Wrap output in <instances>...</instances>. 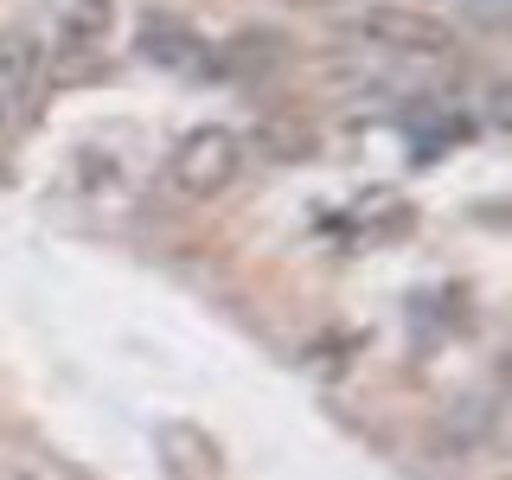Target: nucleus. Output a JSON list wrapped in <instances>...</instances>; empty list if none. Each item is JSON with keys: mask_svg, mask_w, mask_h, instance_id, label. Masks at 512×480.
Wrapping results in <instances>:
<instances>
[{"mask_svg": "<svg viewBox=\"0 0 512 480\" xmlns=\"http://www.w3.org/2000/svg\"><path fill=\"white\" fill-rule=\"evenodd\" d=\"M244 173V135H231V128H218V122H205V128H192V135L180 141V148L167 154V180L180 199H218L224 186Z\"/></svg>", "mask_w": 512, "mask_h": 480, "instance_id": "nucleus-1", "label": "nucleus"}, {"mask_svg": "<svg viewBox=\"0 0 512 480\" xmlns=\"http://www.w3.org/2000/svg\"><path fill=\"white\" fill-rule=\"evenodd\" d=\"M365 45H378V52L391 58H448L455 52V26L442 20V13H423L410 7V0H378V7H365L359 20H352Z\"/></svg>", "mask_w": 512, "mask_h": 480, "instance_id": "nucleus-2", "label": "nucleus"}, {"mask_svg": "<svg viewBox=\"0 0 512 480\" xmlns=\"http://www.w3.org/2000/svg\"><path fill=\"white\" fill-rule=\"evenodd\" d=\"M109 32H116V0H64L52 39L64 58H96Z\"/></svg>", "mask_w": 512, "mask_h": 480, "instance_id": "nucleus-3", "label": "nucleus"}, {"mask_svg": "<svg viewBox=\"0 0 512 480\" xmlns=\"http://www.w3.org/2000/svg\"><path fill=\"white\" fill-rule=\"evenodd\" d=\"M135 52L148 58V64H167V71H186V64H199L205 58V45H199V32L192 26H180V20H141V32H135Z\"/></svg>", "mask_w": 512, "mask_h": 480, "instance_id": "nucleus-4", "label": "nucleus"}, {"mask_svg": "<svg viewBox=\"0 0 512 480\" xmlns=\"http://www.w3.org/2000/svg\"><path fill=\"white\" fill-rule=\"evenodd\" d=\"M250 148L269 154V160H314L320 135H314L301 116H263V122L250 128Z\"/></svg>", "mask_w": 512, "mask_h": 480, "instance_id": "nucleus-5", "label": "nucleus"}, {"mask_svg": "<svg viewBox=\"0 0 512 480\" xmlns=\"http://www.w3.org/2000/svg\"><path fill=\"white\" fill-rule=\"evenodd\" d=\"M487 423H493V410H487V397H461V404H448L442 416V455H468V448L487 436Z\"/></svg>", "mask_w": 512, "mask_h": 480, "instance_id": "nucleus-6", "label": "nucleus"}, {"mask_svg": "<svg viewBox=\"0 0 512 480\" xmlns=\"http://www.w3.org/2000/svg\"><path fill=\"white\" fill-rule=\"evenodd\" d=\"M276 58H282V39H276V32H237V39L224 45L218 71L224 77H250V71H269Z\"/></svg>", "mask_w": 512, "mask_h": 480, "instance_id": "nucleus-7", "label": "nucleus"}, {"mask_svg": "<svg viewBox=\"0 0 512 480\" xmlns=\"http://www.w3.org/2000/svg\"><path fill=\"white\" fill-rule=\"evenodd\" d=\"M39 77V45L26 32H0V96H20Z\"/></svg>", "mask_w": 512, "mask_h": 480, "instance_id": "nucleus-8", "label": "nucleus"}, {"mask_svg": "<svg viewBox=\"0 0 512 480\" xmlns=\"http://www.w3.org/2000/svg\"><path fill=\"white\" fill-rule=\"evenodd\" d=\"M359 218H365V224H359V237H391L397 224L410 218V205H397V192H384V186H378V192H365V199H359Z\"/></svg>", "mask_w": 512, "mask_h": 480, "instance_id": "nucleus-9", "label": "nucleus"}, {"mask_svg": "<svg viewBox=\"0 0 512 480\" xmlns=\"http://www.w3.org/2000/svg\"><path fill=\"white\" fill-rule=\"evenodd\" d=\"M13 122V96H0V128H7Z\"/></svg>", "mask_w": 512, "mask_h": 480, "instance_id": "nucleus-10", "label": "nucleus"}, {"mask_svg": "<svg viewBox=\"0 0 512 480\" xmlns=\"http://www.w3.org/2000/svg\"><path fill=\"white\" fill-rule=\"evenodd\" d=\"M301 7H340V0H301Z\"/></svg>", "mask_w": 512, "mask_h": 480, "instance_id": "nucleus-11", "label": "nucleus"}]
</instances>
